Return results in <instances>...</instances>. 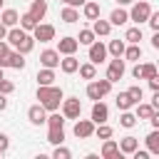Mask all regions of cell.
Listing matches in <instances>:
<instances>
[{"label":"cell","mask_w":159,"mask_h":159,"mask_svg":"<svg viewBox=\"0 0 159 159\" xmlns=\"http://www.w3.org/2000/svg\"><path fill=\"white\" fill-rule=\"evenodd\" d=\"M62 89L60 87H55V84H40L37 87V99H40V104L47 109V112H55V109H60V102H62Z\"/></svg>","instance_id":"1"},{"label":"cell","mask_w":159,"mask_h":159,"mask_svg":"<svg viewBox=\"0 0 159 159\" xmlns=\"http://www.w3.org/2000/svg\"><path fill=\"white\" fill-rule=\"evenodd\" d=\"M112 92V82L104 77V80H94V82H89L87 84V97L92 99V102H97V99H102V97H107Z\"/></svg>","instance_id":"2"},{"label":"cell","mask_w":159,"mask_h":159,"mask_svg":"<svg viewBox=\"0 0 159 159\" xmlns=\"http://www.w3.org/2000/svg\"><path fill=\"white\" fill-rule=\"evenodd\" d=\"M60 107H62V117L65 119H77L82 114V102L77 97H62Z\"/></svg>","instance_id":"3"},{"label":"cell","mask_w":159,"mask_h":159,"mask_svg":"<svg viewBox=\"0 0 159 159\" xmlns=\"http://www.w3.org/2000/svg\"><path fill=\"white\" fill-rule=\"evenodd\" d=\"M149 12H152V5H149L147 0H139V2H132V10H129V20H134L137 25H142V22H147V17H149Z\"/></svg>","instance_id":"4"},{"label":"cell","mask_w":159,"mask_h":159,"mask_svg":"<svg viewBox=\"0 0 159 159\" xmlns=\"http://www.w3.org/2000/svg\"><path fill=\"white\" fill-rule=\"evenodd\" d=\"M124 72H127V67H124V60H122V57L109 60V65H107V80H109L112 84L119 82V80L124 77Z\"/></svg>","instance_id":"5"},{"label":"cell","mask_w":159,"mask_h":159,"mask_svg":"<svg viewBox=\"0 0 159 159\" xmlns=\"http://www.w3.org/2000/svg\"><path fill=\"white\" fill-rule=\"evenodd\" d=\"M89 47V62L92 65H102L104 60H107V45H102L99 40H94L92 45H87Z\"/></svg>","instance_id":"6"},{"label":"cell","mask_w":159,"mask_h":159,"mask_svg":"<svg viewBox=\"0 0 159 159\" xmlns=\"http://www.w3.org/2000/svg\"><path fill=\"white\" fill-rule=\"evenodd\" d=\"M75 137L77 139H87V137H92L94 134V122L92 119H80L77 117V122H75Z\"/></svg>","instance_id":"7"},{"label":"cell","mask_w":159,"mask_h":159,"mask_svg":"<svg viewBox=\"0 0 159 159\" xmlns=\"http://www.w3.org/2000/svg\"><path fill=\"white\" fill-rule=\"evenodd\" d=\"M32 37L40 40V42H52L55 40V27L52 25H45V22H37L35 30H32Z\"/></svg>","instance_id":"8"},{"label":"cell","mask_w":159,"mask_h":159,"mask_svg":"<svg viewBox=\"0 0 159 159\" xmlns=\"http://www.w3.org/2000/svg\"><path fill=\"white\" fill-rule=\"evenodd\" d=\"M157 75V65L154 62H144V65H134L132 67V77L134 80H149Z\"/></svg>","instance_id":"9"},{"label":"cell","mask_w":159,"mask_h":159,"mask_svg":"<svg viewBox=\"0 0 159 159\" xmlns=\"http://www.w3.org/2000/svg\"><path fill=\"white\" fill-rule=\"evenodd\" d=\"M89 119H92L94 124H102V122H107V119H109V107H107L102 99H97V102L92 104V114H89Z\"/></svg>","instance_id":"10"},{"label":"cell","mask_w":159,"mask_h":159,"mask_svg":"<svg viewBox=\"0 0 159 159\" xmlns=\"http://www.w3.org/2000/svg\"><path fill=\"white\" fill-rule=\"evenodd\" d=\"M0 67H12V70H22V67H25V55H20L17 50H15V52L10 50V52H7V55H5L2 60H0Z\"/></svg>","instance_id":"11"},{"label":"cell","mask_w":159,"mask_h":159,"mask_svg":"<svg viewBox=\"0 0 159 159\" xmlns=\"http://www.w3.org/2000/svg\"><path fill=\"white\" fill-rule=\"evenodd\" d=\"M27 119H30V124L40 127V124H45V119H47V109H45L42 104H32V107L27 109Z\"/></svg>","instance_id":"12"},{"label":"cell","mask_w":159,"mask_h":159,"mask_svg":"<svg viewBox=\"0 0 159 159\" xmlns=\"http://www.w3.org/2000/svg\"><path fill=\"white\" fill-rule=\"evenodd\" d=\"M40 65L42 67H50V70L60 67V52L57 50H42L40 52Z\"/></svg>","instance_id":"13"},{"label":"cell","mask_w":159,"mask_h":159,"mask_svg":"<svg viewBox=\"0 0 159 159\" xmlns=\"http://www.w3.org/2000/svg\"><path fill=\"white\" fill-rule=\"evenodd\" d=\"M77 47H80L77 37H62V40H57V52L60 55H75Z\"/></svg>","instance_id":"14"},{"label":"cell","mask_w":159,"mask_h":159,"mask_svg":"<svg viewBox=\"0 0 159 159\" xmlns=\"http://www.w3.org/2000/svg\"><path fill=\"white\" fill-rule=\"evenodd\" d=\"M102 157L104 159H119L122 157V152H119V144L109 137V139H104V144H102Z\"/></svg>","instance_id":"15"},{"label":"cell","mask_w":159,"mask_h":159,"mask_svg":"<svg viewBox=\"0 0 159 159\" xmlns=\"http://www.w3.org/2000/svg\"><path fill=\"white\" fill-rule=\"evenodd\" d=\"M92 32H94V37H107V35L112 32V25H109V20H102V17L92 20Z\"/></svg>","instance_id":"16"},{"label":"cell","mask_w":159,"mask_h":159,"mask_svg":"<svg viewBox=\"0 0 159 159\" xmlns=\"http://www.w3.org/2000/svg\"><path fill=\"white\" fill-rule=\"evenodd\" d=\"M25 37H27V32H25L22 27H10V30H7V35H5V40H7V45H10V47H17Z\"/></svg>","instance_id":"17"},{"label":"cell","mask_w":159,"mask_h":159,"mask_svg":"<svg viewBox=\"0 0 159 159\" xmlns=\"http://www.w3.org/2000/svg\"><path fill=\"white\" fill-rule=\"evenodd\" d=\"M77 67H80V60H77L75 55H65V57L60 60V70H62L65 75H75Z\"/></svg>","instance_id":"18"},{"label":"cell","mask_w":159,"mask_h":159,"mask_svg":"<svg viewBox=\"0 0 159 159\" xmlns=\"http://www.w3.org/2000/svg\"><path fill=\"white\" fill-rule=\"evenodd\" d=\"M99 12H102V7H99V2H94V0H87V2L82 5V15H84V20H97Z\"/></svg>","instance_id":"19"},{"label":"cell","mask_w":159,"mask_h":159,"mask_svg":"<svg viewBox=\"0 0 159 159\" xmlns=\"http://www.w3.org/2000/svg\"><path fill=\"white\" fill-rule=\"evenodd\" d=\"M27 12L40 22V20L47 15V0H32V5H30V10H27Z\"/></svg>","instance_id":"20"},{"label":"cell","mask_w":159,"mask_h":159,"mask_svg":"<svg viewBox=\"0 0 159 159\" xmlns=\"http://www.w3.org/2000/svg\"><path fill=\"white\" fill-rule=\"evenodd\" d=\"M137 147H139V139L132 137V134H127L124 139H119V152H122V154H129V157H132V152H134Z\"/></svg>","instance_id":"21"},{"label":"cell","mask_w":159,"mask_h":159,"mask_svg":"<svg viewBox=\"0 0 159 159\" xmlns=\"http://www.w3.org/2000/svg\"><path fill=\"white\" fill-rule=\"evenodd\" d=\"M17 20H20V12H17V10H12V7L2 10V15H0V22H2L5 27H15V25H17Z\"/></svg>","instance_id":"22"},{"label":"cell","mask_w":159,"mask_h":159,"mask_svg":"<svg viewBox=\"0 0 159 159\" xmlns=\"http://www.w3.org/2000/svg\"><path fill=\"white\" fill-rule=\"evenodd\" d=\"M129 22V12L124 7H114L109 15V25H127Z\"/></svg>","instance_id":"23"},{"label":"cell","mask_w":159,"mask_h":159,"mask_svg":"<svg viewBox=\"0 0 159 159\" xmlns=\"http://www.w3.org/2000/svg\"><path fill=\"white\" fill-rule=\"evenodd\" d=\"M144 142H147V152L149 154H159V129H152L144 137Z\"/></svg>","instance_id":"24"},{"label":"cell","mask_w":159,"mask_h":159,"mask_svg":"<svg viewBox=\"0 0 159 159\" xmlns=\"http://www.w3.org/2000/svg\"><path fill=\"white\" fill-rule=\"evenodd\" d=\"M60 20H62V22H67V25H72V22H77V20H80V10L67 5V7H62V12H60Z\"/></svg>","instance_id":"25"},{"label":"cell","mask_w":159,"mask_h":159,"mask_svg":"<svg viewBox=\"0 0 159 159\" xmlns=\"http://www.w3.org/2000/svg\"><path fill=\"white\" fill-rule=\"evenodd\" d=\"M124 47H127L124 40H109V45H107V55H112V57H122V55H124Z\"/></svg>","instance_id":"26"},{"label":"cell","mask_w":159,"mask_h":159,"mask_svg":"<svg viewBox=\"0 0 159 159\" xmlns=\"http://www.w3.org/2000/svg\"><path fill=\"white\" fill-rule=\"evenodd\" d=\"M134 107H137V109H134V117H137V119H149V117L157 112L152 104H144V102H137Z\"/></svg>","instance_id":"27"},{"label":"cell","mask_w":159,"mask_h":159,"mask_svg":"<svg viewBox=\"0 0 159 159\" xmlns=\"http://www.w3.org/2000/svg\"><path fill=\"white\" fill-rule=\"evenodd\" d=\"M47 142L50 144H62L65 142V127H50L47 129Z\"/></svg>","instance_id":"28"},{"label":"cell","mask_w":159,"mask_h":159,"mask_svg":"<svg viewBox=\"0 0 159 159\" xmlns=\"http://www.w3.org/2000/svg\"><path fill=\"white\" fill-rule=\"evenodd\" d=\"M139 40H142V27H139V25L127 27V32H124V42H129V45H139Z\"/></svg>","instance_id":"29"},{"label":"cell","mask_w":159,"mask_h":159,"mask_svg":"<svg viewBox=\"0 0 159 159\" xmlns=\"http://www.w3.org/2000/svg\"><path fill=\"white\" fill-rule=\"evenodd\" d=\"M77 72H80V77H82V80H94V77H97V65L84 62V65H80V67H77Z\"/></svg>","instance_id":"30"},{"label":"cell","mask_w":159,"mask_h":159,"mask_svg":"<svg viewBox=\"0 0 159 159\" xmlns=\"http://www.w3.org/2000/svg\"><path fill=\"white\" fill-rule=\"evenodd\" d=\"M37 84H55V70L42 67V70L37 72Z\"/></svg>","instance_id":"31"},{"label":"cell","mask_w":159,"mask_h":159,"mask_svg":"<svg viewBox=\"0 0 159 159\" xmlns=\"http://www.w3.org/2000/svg\"><path fill=\"white\" fill-rule=\"evenodd\" d=\"M17 22H20V27H22L25 32H32V30H35V25H37V20H35V17L30 15V12H22Z\"/></svg>","instance_id":"32"},{"label":"cell","mask_w":159,"mask_h":159,"mask_svg":"<svg viewBox=\"0 0 159 159\" xmlns=\"http://www.w3.org/2000/svg\"><path fill=\"white\" fill-rule=\"evenodd\" d=\"M122 57H127L129 62H139V57H142V47H139V45H127Z\"/></svg>","instance_id":"33"},{"label":"cell","mask_w":159,"mask_h":159,"mask_svg":"<svg viewBox=\"0 0 159 159\" xmlns=\"http://www.w3.org/2000/svg\"><path fill=\"white\" fill-rule=\"evenodd\" d=\"M45 124L47 127H65V117H62V112H50L47 114V119H45Z\"/></svg>","instance_id":"34"},{"label":"cell","mask_w":159,"mask_h":159,"mask_svg":"<svg viewBox=\"0 0 159 159\" xmlns=\"http://www.w3.org/2000/svg\"><path fill=\"white\" fill-rule=\"evenodd\" d=\"M114 102H117V107H119L122 112H124V109H132V107H134V102H132V97H129L127 92H119Z\"/></svg>","instance_id":"35"},{"label":"cell","mask_w":159,"mask_h":159,"mask_svg":"<svg viewBox=\"0 0 159 159\" xmlns=\"http://www.w3.org/2000/svg\"><path fill=\"white\" fill-rule=\"evenodd\" d=\"M77 42H80V45H92V42H94V32H92V27H84V30H80V35H77Z\"/></svg>","instance_id":"36"},{"label":"cell","mask_w":159,"mask_h":159,"mask_svg":"<svg viewBox=\"0 0 159 159\" xmlns=\"http://www.w3.org/2000/svg\"><path fill=\"white\" fill-rule=\"evenodd\" d=\"M119 124H122L124 129H132V127L137 124V117H134L129 109H124V112H122V117H119Z\"/></svg>","instance_id":"37"},{"label":"cell","mask_w":159,"mask_h":159,"mask_svg":"<svg viewBox=\"0 0 159 159\" xmlns=\"http://www.w3.org/2000/svg\"><path fill=\"white\" fill-rule=\"evenodd\" d=\"M94 134H97L99 139H109L114 132H112V127H109L107 122H102V124H94Z\"/></svg>","instance_id":"38"},{"label":"cell","mask_w":159,"mask_h":159,"mask_svg":"<svg viewBox=\"0 0 159 159\" xmlns=\"http://www.w3.org/2000/svg\"><path fill=\"white\" fill-rule=\"evenodd\" d=\"M72 157V152L67 149V147H62V144H55V152H52V159H70Z\"/></svg>","instance_id":"39"},{"label":"cell","mask_w":159,"mask_h":159,"mask_svg":"<svg viewBox=\"0 0 159 159\" xmlns=\"http://www.w3.org/2000/svg\"><path fill=\"white\" fill-rule=\"evenodd\" d=\"M127 94L132 97V102H134V104H137V102H142V97H144V92H142V87H139V84H132V87L127 89Z\"/></svg>","instance_id":"40"},{"label":"cell","mask_w":159,"mask_h":159,"mask_svg":"<svg viewBox=\"0 0 159 159\" xmlns=\"http://www.w3.org/2000/svg\"><path fill=\"white\" fill-rule=\"evenodd\" d=\"M147 22H149V27L154 30V32H159V12H149V17H147Z\"/></svg>","instance_id":"41"},{"label":"cell","mask_w":159,"mask_h":159,"mask_svg":"<svg viewBox=\"0 0 159 159\" xmlns=\"http://www.w3.org/2000/svg\"><path fill=\"white\" fill-rule=\"evenodd\" d=\"M12 89H15V84H12L10 80H5V77H0V92H2V94H10Z\"/></svg>","instance_id":"42"},{"label":"cell","mask_w":159,"mask_h":159,"mask_svg":"<svg viewBox=\"0 0 159 159\" xmlns=\"http://www.w3.org/2000/svg\"><path fill=\"white\" fill-rule=\"evenodd\" d=\"M7 149H10V139H7V134L0 132V154H5Z\"/></svg>","instance_id":"43"},{"label":"cell","mask_w":159,"mask_h":159,"mask_svg":"<svg viewBox=\"0 0 159 159\" xmlns=\"http://www.w3.org/2000/svg\"><path fill=\"white\" fill-rule=\"evenodd\" d=\"M147 82H149V89H152V92H159V75H154V77H149Z\"/></svg>","instance_id":"44"},{"label":"cell","mask_w":159,"mask_h":159,"mask_svg":"<svg viewBox=\"0 0 159 159\" xmlns=\"http://www.w3.org/2000/svg\"><path fill=\"white\" fill-rule=\"evenodd\" d=\"M7 52H10V45H7V40H0V60H2Z\"/></svg>","instance_id":"45"},{"label":"cell","mask_w":159,"mask_h":159,"mask_svg":"<svg viewBox=\"0 0 159 159\" xmlns=\"http://www.w3.org/2000/svg\"><path fill=\"white\" fill-rule=\"evenodd\" d=\"M87 0H65V5H70V7H80V5H84Z\"/></svg>","instance_id":"46"},{"label":"cell","mask_w":159,"mask_h":159,"mask_svg":"<svg viewBox=\"0 0 159 159\" xmlns=\"http://www.w3.org/2000/svg\"><path fill=\"white\" fill-rule=\"evenodd\" d=\"M152 47H154V50H159V32H154V35H152Z\"/></svg>","instance_id":"47"},{"label":"cell","mask_w":159,"mask_h":159,"mask_svg":"<svg viewBox=\"0 0 159 159\" xmlns=\"http://www.w3.org/2000/svg\"><path fill=\"white\" fill-rule=\"evenodd\" d=\"M5 107H7V94H2V92H0V112H2Z\"/></svg>","instance_id":"48"},{"label":"cell","mask_w":159,"mask_h":159,"mask_svg":"<svg viewBox=\"0 0 159 159\" xmlns=\"http://www.w3.org/2000/svg\"><path fill=\"white\" fill-rule=\"evenodd\" d=\"M5 35H7V27L0 22V40H5Z\"/></svg>","instance_id":"49"},{"label":"cell","mask_w":159,"mask_h":159,"mask_svg":"<svg viewBox=\"0 0 159 159\" xmlns=\"http://www.w3.org/2000/svg\"><path fill=\"white\" fill-rule=\"evenodd\" d=\"M117 2H119V7H124V5H132L134 0H117Z\"/></svg>","instance_id":"50"},{"label":"cell","mask_w":159,"mask_h":159,"mask_svg":"<svg viewBox=\"0 0 159 159\" xmlns=\"http://www.w3.org/2000/svg\"><path fill=\"white\" fill-rule=\"evenodd\" d=\"M0 77H5V75H2V67H0Z\"/></svg>","instance_id":"51"},{"label":"cell","mask_w":159,"mask_h":159,"mask_svg":"<svg viewBox=\"0 0 159 159\" xmlns=\"http://www.w3.org/2000/svg\"><path fill=\"white\" fill-rule=\"evenodd\" d=\"M0 7H2V0H0Z\"/></svg>","instance_id":"52"},{"label":"cell","mask_w":159,"mask_h":159,"mask_svg":"<svg viewBox=\"0 0 159 159\" xmlns=\"http://www.w3.org/2000/svg\"><path fill=\"white\" fill-rule=\"evenodd\" d=\"M60 2H65V0H60Z\"/></svg>","instance_id":"53"}]
</instances>
